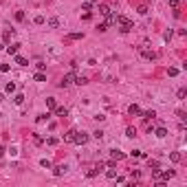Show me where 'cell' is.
<instances>
[{
    "label": "cell",
    "instance_id": "24",
    "mask_svg": "<svg viewBox=\"0 0 187 187\" xmlns=\"http://www.w3.org/2000/svg\"><path fill=\"white\" fill-rule=\"evenodd\" d=\"M40 165H42V167H46V170H49V167H51V161H49V158H42V161H40Z\"/></svg>",
    "mask_w": 187,
    "mask_h": 187
},
{
    "label": "cell",
    "instance_id": "20",
    "mask_svg": "<svg viewBox=\"0 0 187 187\" xmlns=\"http://www.w3.org/2000/svg\"><path fill=\"white\" fill-rule=\"evenodd\" d=\"M90 7H93V0H86L84 5H82V11H90Z\"/></svg>",
    "mask_w": 187,
    "mask_h": 187
},
{
    "label": "cell",
    "instance_id": "39",
    "mask_svg": "<svg viewBox=\"0 0 187 187\" xmlns=\"http://www.w3.org/2000/svg\"><path fill=\"white\" fill-rule=\"evenodd\" d=\"M2 154H5V148H0V158H2Z\"/></svg>",
    "mask_w": 187,
    "mask_h": 187
},
{
    "label": "cell",
    "instance_id": "11",
    "mask_svg": "<svg viewBox=\"0 0 187 187\" xmlns=\"http://www.w3.org/2000/svg\"><path fill=\"white\" fill-rule=\"evenodd\" d=\"M55 114H57V117H66V114H68V110L62 108V106H57V108H55Z\"/></svg>",
    "mask_w": 187,
    "mask_h": 187
},
{
    "label": "cell",
    "instance_id": "23",
    "mask_svg": "<svg viewBox=\"0 0 187 187\" xmlns=\"http://www.w3.org/2000/svg\"><path fill=\"white\" fill-rule=\"evenodd\" d=\"M15 20L22 22V20H24V11H15Z\"/></svg>",
    "mask_w": 187,
    "mask_h": 187
},
{
    "label": "cell",
    "instance_id": "22",
    "mask_svg": "<svg viewBox=\"0 0 187 187\" xmlns=\"http://www.w3.org/2000/svg\"><path fill=\"white\" fill-rule=\"evenodd\" d=\"M170 158H172L174 163H181V154H178V152H172V154H170Z\"/></svg>",
    "mask_w": 187,
    "mask_h": 187
},
{
    "label": "cell",
    "instance_id": "21",
    "mask_svg": "<svg viewBox=\"0 0 187 187\" xmlns=\"http://www.w3.org/2000/svg\"><path fill=\"white\" fill-rule=\"evenodd\" d=\"M49 27H51V29H55V27H59V20H57V18H51V20H49Z\"/></svg>",
    "mask_w": 187,
    "mask_h": 187
},
{
    "label": "cell",
    "instance_id": "12",
    "mask_svg": "<svg viewBox=\"0 0 187 187\" xmlns=\"http://www.w3.org/2000/svg\"><path fill=\"white\" fill-rule=\"evenodd\" d=\"M156 137L158 139H165V137H167V130L163 128V126H161V128H156Z\"/></svg>",
    "mask_w": 187,
    "mask_h": 187
},
{
    "label": "cell",
    "instance_id": "35",
    "mask_svg": "<svg viewBox=\"0 0 187 187\" xmlns=\"http://www.w3.org/2000/svg\"><path fill=\"white\" fill-rule=\"evenodd\" d=\"M130 176H132V178H139V176H141V172H139V170H132V172H130Z\"/></svg>",
    "mask_w": 187,
    "mask_h": 187
},
{
    "label": "cell",
    "instance_id": "14",
    "mask_svg": "<svg viewBox=\"0 0 187 187\" xmlns=\"http://www.w3.org/2000/svg\"><path fill=\"white\" fill-rule=\"evenodd\" d=\"M130 156H132V158H145V154H143L141 150H132V152H130Z\"/></svg>",
    "mask_w": 187,
    "mask_h": 187
},
{
    "label": "cell",
    "instance_id": "9",
    "mask_svg": "<svg viewBox=\"0 0 187 187\" xmlns=\"http://www.w3.org/2000/svg\"><path fill=\"white\" fill-rule=\"evenodd\" d=\"M46 108H49V110H55V108H57V101H55V97H49V99H46Z\"/></svg>",
    "mask_w": 187,
    "mask_h": 187
},
{
    "label": "cell",
    "instance_id": "38",
    "mask_svg": "<svg viewBox=\"0 0 187 187\" xmlns=\"http://www.w3.org/2000/svg\"><path fill=\"white\" fill-rule=\"evenodd\" d=\"M93 137H95V139H101L103 132H101V130H97V132H93Z\"/></svg>",
    "mask_w": 187,
    "mask_h": 187
},
{
    "label": "cell",
    "instance_id": "10",
    "mask_svg": "<svg viewBox=\"0 0 187 187\" xmlns=\"http://www.w3.org/2000/svg\"><path fill=\"white\" fill-rule=\"evenodd\" d=\"M99 13H101V15H110L112 11H110V7H108V5H99Z\"/></svg>",
    "mask_w": 187,
    "mask_h": 187
},
{
    "label": "cell",
    "instance_id": "6",
    "mask_svg": "<svg viewBox=\"0 0 187 187\" xmlns=\"http://www.w3.org/2000/svg\"><path fill=\"white\" fill-rule=\"evenodd\" d=\"M75 134H77V130H68V132L64 134V141L66 143H73L75 141Z\"/></svg>",
    "mask_w": 187,
    "mask_h": 187
},
{
    "label": "cell",
    "instance_id": "27",
    "mask_svg": "<svg viewBox=\"0 0 187 187\" xmlns=\"http://www.w3.org/2000/svg\"><path fill=\"white\" fill-rule=\"evenodd\" d=\"M13 101H15V103H18V106H20V103L24 101V95H15V97H13Z\"/></svg>",
    "mask_w": 187,
    "mask_h": 187
},
{
    "label": "cell",
    "instance_id": "3",
    "mask_svg": "<svg viewBox=\"0 0 187 187\" xmlns=\"http://www.w3.org/2000/svg\"><path fill=\"white\" fill-rule=\"evenodd\" d=\"M139 53H141L145 59H156V53H154V51H150V49H145V46H139Z\"/></svg>",
    "mask_w": 187,
    "mask_h": 187
},
{
    "label": "cell",
    "instance_id": "5",
    "mask_svg": "<svg viewBox=\"0 0 187 187\" xmlns=\"http://www.w3.org/2000/svg\"><path fill=\"white\" fill-rule=\"evenodd\" d=\"M66 172H68V167H66V165H55V167H53V174H55V176H64Z\"/></svg>",
    "mask_w": 187,
    "mask_h": 187
},
{
    "label": "cell",
    "instance_id": "26",
    "mask_svg": "<svg viewBox=\"0 0 187 187\" xmlns=\"http://www.w3.org/2000/svg\"><path fill=\"white\" fill-rule=\"evenodd\" d=\"M15 64H20V66H27V59H24V57H20V55H18V57H15Z\"/></svg>",
    "mask_w": 187,
    "mask_h": 187
},
{
    "label": "cell",
    "instance_id": "15",
    "mask_svg": "<svg viewBox=\"0 0 187 187\" xmlns=\"http://www.w3.org/2000/svg\"><path fill=\"white\" fill-rule=\"evenodd\" d=\"M141 117L143 119H154V117H156V112H154V110H148V112H141Z\"/></svg>",
    "mask_w": 187,
    "mask_h": 187
},
{
    "label": "cell",
    "instance_id": "29",
    "mask_svg": "<svg viewBox=\"0 0 187 187\" xmlns=\"http://www.w3.org/2000/svg\"><path fill=\"white\" fill-rule=\"evenodd\" d=\"M99 174V170L97 167H93V170H88V178H93V176H97Z\"/></svg>",
    "mask_w": 187,
    "mask_h": 187
},
{
    "label": "cell",
    "instance_id": "25",
    "mask_svg": "<svg viewBox=\"0 0 187 187\" xmlns=\"http://www.w3.org/2000/svg\"><path fill=\"white\" fill-rule=\"evenodd\" d=\"M178 5H181V0H170V7H172V9L178 11Z\"/></svg>",
    "mask_w": 187,
    "mask_h": 187
},
{
    "label": "cell",
    "instance_id": "30",
    "mask_svg": "<svg viewBox=\"0 0 187 187\" xmlns=\"http://www.w3.org/2000/svg\"><path fill=\"white\" fill-rule=\"evenodd\" d=\"M46 119H49V114H40V117H38V119H35V121H38V123H44V121H46Z\"/></svg>",
    "mask_w": 187,
    "mask_h": 187
},
{
    "label": "cell",
    "instance_id": "1",
    "mask_svg": "<svg viewBox=\"0 0 187 187\" xmlns=\"http://www.w3.org/2000/svg\"><path fill=\"white\" fill-rule=\"evenodd\" d=\"M114 22H119V24H121V33H130V31L134 29L132 20H128L126 15H114Z\"/></svg>",
    "mask_w": 187,
    "mask_h": 187
},
{
    "label": "cell",
    "instance_id": "16",
    "mask_svg": "<svg viewBox=\"0 0 187 187\" xmlns=\"http://www.w3.org/2000/svg\"><path fill=\"white\" fill-rule=\"evenodd\" d=\"M35 82H46V75L42 73V70H38V73H35Z\"/></svg>",
    "mask_w": 187,
    "mask_h": 187
},
{
    "label": "cell",
    "instance_id": "34",
    "mask_svg": "<svg viewBox=\"0 0 187 187\" xmlns=\"http://www.w3.org/2000/svg\"><path fill=\"white\" fill-rule=\"evenodd\" d=\"M150 167H152V172H154V170H158V161H150Z\"/></svg>",
    "mask_w": 187,
    "mask_h": 187
},
{
    "label": "cell",
    "instance_id": "33",
    "mask_svg": "<svg viewBox=\"0 0 187 187\" xmlns=\"http://www.w3.org/2000/svg\"><path fill=\"white\" fill-rule=\"evenodd\" d=\"M33 22H35V24H44V18H42V15H35Z\"/></svg>",
    "mask_w": 187,
    "mask_h": 187
},
{
    "label": "cell",
    "instance_id": "2",
    "mask_svg": "<svg viewBox=\"0 0 187 187\" xmlns=\"http://www.w3.org/2000/svg\"><path fill=\"white\" fill-rule=\"evenodd\" d=\"M75 77H77V75H75V73H66V75H64V79L59 82V86H62V88H66V86L75 84Z\"/></svg>",
    "mask_w": 187,
    "mask_h": 187
},
{
    "label": "cell",
    "instance_id": "4",
    "mask_svg": "<svg viewBox=\"0 0 187 187\" xmlns=\"http://www.w3.org/2000/svg\"><path fill=\"white\" fill-rule=\"evenodd\" d=\"M86 141H88V134H86V132H77V134H75V141H73V143H79V145H84Z\"/></svg>",
    "mask_w": 187,
    "mask_h": 187
},
{
    "label": "cell",
    "instance_id": "36",
    "mask_svg": "<svg viewBox=\"0 0 187 187\" xmlns=\"http://www.w3.org/2000/svg\"><path fill=\"white\" fill-rule=\"evenodd\" d=\"M79 38H82V33H70L68 35V40H79Z\"/></svg>",
    "mask_w": 187,
    "mask_h": 187
},
{
    "label": "cell",
    "instance_id": "31",
    "mask_svg": "<svg viewBox=\"0 0 187 187\" xmlns=\"http://www.w3.org/2000/svg\"><path fill=\"white\" fill-rule=\"evenodd\" d=\"M137 11H139V13H141V15H145V13H148V7H145V5H141V7H139V9H137Z\"/></svg>",
    "mask_w": 187,
    "mask_h": 187
},
{
    "label": "cell",
    "instance_id": "41",
    "mask_svg": "<svg viewBox=\"0 0 187 187\" xmlns=\"http://www.w3.org/2000/svg\"><path fill=\"white\" fill-rule=\"evenodd\" d=\"M0 117H2V114H0Z\"/></svg>",
    "mask_w": 187,
    "mask_h": 187
},
{
    "label": "cell",
    "instance_id": "28",
    "mask_svg": "<svg viewBox=\"0 0 187 187\" xmlns=\"http://www.w3.org/2000/svg\"><path fill=\"white\" fill-rule=\"evenodd\" d=\"M106 176H108V178H117V170H108V172H106Z\"/></svg>",
    "mask_w": 187,
    "mask_h": 187
},
{
    "label": "cell",
    "instance_id": "37",
    "mask_svg": "<svg viewBox=\"0 0 187 187\" xmlns=\"http://www.w3.org/2000/svg\"><path fill=\"white\" fill-rule=\"evenodd\" d=\"M46 143H49V145H57V139H55V137H51V139H49Z\"/></svg>",
    "mask_w": 187,
    "mask_h": 187
},
{
    "label": "cell",
    "instance_id": "18",
    "mask_svg": "<svg viewBox=\"0 0 187 187\" xmlns=\"http://www.w3.org/2000/svg\"><path fill=\"white\" fill-rule=\"evenodd\" d=\"M75 84L84 86V84H88V79H86V77H82V75H79V77H75Z\"/></svg>",
    "mask_w": 187,
    "mask_h": 187
},
{
    "label": "cell",
    "instance_id": "8",
    "mask_svg": "<svg viewBox=\"0 0 187 187\" xmlns=\"http://www.w3.org/2000/svg\"><path fill=\"white\" fill-rule=\"evenodd\" d=\"M128 112L132 114V117H139V114H141V108H139L137 103H132V106H130V108H128Z\"/></svg>",
    "mask_w": 187,
    "mask_h": 187
},
{
    "label": "cell",
    "instance_id": "40",
    "mask_svg": "<svg viewBox=\"0 0 187 187\" xmlns=\"http://www.w3.org/2000/svg\"><path fill=\"white\" fill-rule=\"evenodd\" d=\"M0 101H2V95H0Z\"/></svg>",
    "mask_w": 187,
    "mask_h": 187
},
{
    "label": "cell",
    "instance_id": "32",
    "mask_svg": "<svg viewBox=\"0 0 187 187\" xmlns=\"http://www.w3.org/2000/svg\"><path fill=\"white\" fill-rule=\"evenodd\" d=\"M126 134H128V137H137V130H134V128H128V130H126Z\"/></svg>",
    "mask_w": 187,
    "mask_h": 187
},
{
    "label": "cell",
    "instance_id": "13",
    "mask_svg": "<svg viewBox=\"0 0 187 187\" xmlns=\"http://www.w3.org/2000/svg\"><path fill=\"white\" fill-rule=\"evenodd\" d=\"M18 46L20 44H11V46H5V49H7V53H9V55H15V53H18Z\"/></svg>",
    "mask_w": 187,
    "mask_h": 187
},
{
    "label": "cell",
    "instance_id": "7",
    "mask_svg": "<svg viewBox=\"0 0 187 187\" xmlns=\"http://www.w3.org/2000/svg\"><path fill=\"white\" fill-rule=\"evenodd\" d=\"M110 156H112L114 161H121V158H126V154H123L121 150H112V152H110Z\"/></svg>",
    "mask_w": 187,
    "mask_h": 187
},
{
    "label": "cell",
    "instance_id": "19",
    "mask_svg": "<svg viewBox=\"0 0 187 187\" xmlns=\"http://www.w3.org/2000/svg\"><path fill=\"white\" fill-rule=\"evenodd\" d=\"M5 90H7L9 95H11V93H15V84H13V82H9V84L5 86Z\"/></svg>",
    "mask_w": 187,
    "mask_h": 187
},
{
    "label": "cell",
    "instance_id": "17",
    "mask_svg": "<svg viewBox=\"0 0 187 187\" xmlns=\"http://www.w3.org/2000/svg\"><path fill=\"white\" fill-rule=\"evenodd\" d=\"M11 38H13V29H11V31H5V33H2V40H5V42H9Z\"/></svg>",
    "mask_w": 187,
    "mask_h": 187
}]
</instances>
